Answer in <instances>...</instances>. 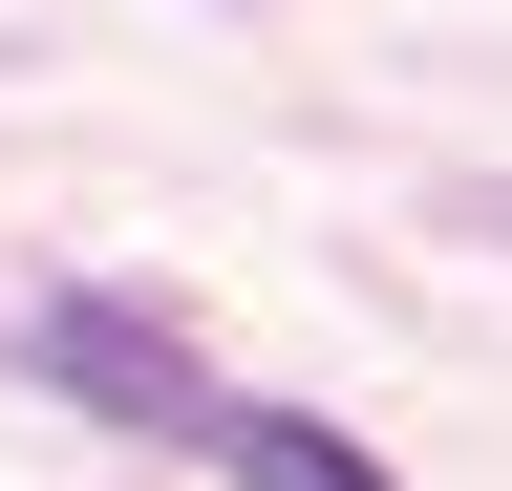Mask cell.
Segmentation results:
<instances>
[{"instance_id":"obj_1","label":"cell","mask_w":512,"mask_h":491,"mask_svg":"<svg viewBox=\"0 0 512 491\" xmlns=\"http://www.w3.org/2000/svg\"><path fill=\"white\" fill-rule=\"evenodd\" d=\"M22 363H43L64 406H107V427H171V449H192V406H214V363H192L150 299H43V321H22Z\"/></svg>"},{"instance_id":"obj_2","label":"cell","mask_w":512,"mask_h":491,"mask_svg":"<svg viewBox=\"0 0 512 491\" xmlns=\"http://www.w3.org/2000/svg\"><path fill=\"white\" fill-rule=\"evenodd\" d=\"M192 449H214L235 491H406V470H384V449H342V427H299V406H192Z\"/></svg>"}]
</instances>
